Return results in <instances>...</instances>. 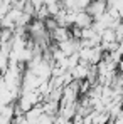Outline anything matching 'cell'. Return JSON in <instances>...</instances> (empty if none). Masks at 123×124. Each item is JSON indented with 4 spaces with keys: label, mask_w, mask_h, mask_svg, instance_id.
Segmentation results:
<instances>
[{
    "label": "cell",
    "mask_w": 123,
    "mask_h": 124,
    "mask_svg": "<svg viewBox=\"0 0 123 124\" xmlns=\"http://www.w3.org/2000/svg\"><path fill=\"white\" fill-rule=\"evenodd\" d=\"M116 70H118V74H123V55H122V59L118 61V64H116Z\"/></svg>",
    "instance_id": "obj_13"
},
{
    "label": "cell",
    "mask_w": 123,
    "mask_h": 124,
    "mask_svg": "<svg viewBox=\"0 0 123 124\" xmlns=\"http://www.w3.org/2000/svg\"><path fill=\"white\" fill-rule=\"evenodd\" d=\"M37 124H56V116H51V114L42 112L39 121H37Z\"/></svg>",
    "instance_id": "obj_10"
},
{
    "label": "cell",
    "mask_w": 123,
    "mask_h": 124,
    "mask_svg": "<svg viewBox=\"0 0 123 124\" xmlns=\"http://www.w3.org/2000/svg\"><path fill=\"white\" fill-rule=\"evenodd\" d=\"M88 72H89V65L88 64H76L73 69H69V74L73 77V81H84L88 77Z\"/></svg>",
    "instance_id": "obj_3"
},
{
    "label": "cell",
    "mask_w": 123,
    "mask_h": 124,
    "mask_svg": "<svg viewBox=\"0 0 123 124\" xmlns=\"http://www.w3.org/2000/svg\"><path fill=\"white\" fill-rule=\"evenodd\" d=\"M42 112H44V111H42V106L41 104H36L32 109H29V111L24 114L25 124H37V121H39V117H41Z\"/></svg>",
    "instance_id": "obj_5"
},
{
    "label": "cell",
    "mask_w": 123,
    "mask_h": 124,
    "mask_svg": "<svg viewBox=\"0 0 123 124\" xmlns=\"http://www.w3.org/2000/svg\"><path fill=\"white\" fill-rule=\"evenodd\" d=\"M122 109H123V101H122Z\"/></svg>",
    "instance_id": "obj_14"
},
{
    "label": "cell",
    "mask_w": 123,
    "mask_h": 124,
    "mask_svg": "<svg viewBox=\"0 0 123 124\" xmlns=\"http://www.w3.org/2000/svg\"><path fill=\"white\" fill-rule=\"evenodd\" d=\"M57 47L62 50V54L66 57H69L71 54H74V52H78L81 49V44H79V40H76V39H67V40L57 44Z\"/></svg>",
    "instance_id": "obj_2"
},
{
    "label": "cell",
    "mask_w": 123,
    "mask_h": 124,
    "mask_svg": "<svg viewBox=\"0 0 123 124\" xmlns=\"http://www.w3.org/2000/svg\"><path fill=\"white\" fill-rule=\"evenodd\" d=\"M49 35H51V40H54V44H61V42L71 39V32L67 27H57L56 30L49 32Z\"/></svg>",
    "instance_id": "obj_4"
},
{
    "label": "cell",
    "mask_w": 123,
    "mask_h": 124,
    "mask_svg": "<svg viewBox=\"0 0 123 124\" xmlns=\"http://www.w3.org/2000/svg\"><path fill=\"white\" fill-rule=\"evenodd\" d=\"M91 0H74V5H73V12H81L86 10V7L89 5Z\"/></svg>",
    "instance_id": "obj_9"
},
{
    "label": "cell",
    "mask_w": 123,
    "mask_h": 124,
    "mask_svg": "<svg viewBox=\"0 0 123 124\" xmlns=\"http://www.w3.org/2000/svg\"><path fill=\"white\" fill-rule=\"evenodd\" d=\"M106 8H108L106 0H91L84 12H86V14H89V15L93 17V20H95V19H98L100 15H103V14L106 12Z\"/></svg>",
    "instance_id": "obj_1"
},
{
    "label": "cell",
    "mask_w": 123,
    "mask_h": 124,
    "mask_svg": "<svg viewBox=\"0 0 123 124\" xmlns=\"http://www.w3.org/2000/svg\"><path fill=\"white\" fill-rule=\"evenodd\" d=\"M41 106H42V111L46 114H51V116H56L59 112V107H61L57 101H42Z\"/></svg>",
    "instance_id": "obj_7"
},
{
    "label": "cell",
    "mask_w": 123,
    "mask_h": 124,
    "mask_svg": "<svg viewBox=\"0 0 123 124\" xmlns=\"http://www.w3.org/2000/svg\"><path fill=\"white\" fill-rule=\"evenodd\" d=\"M93 23V17L89 14H86L84 10L81 12H76V17H74V25L79 27V29H86V27H91Z\"/></svg>",
    "instance_id": "obj_6"
},
{
    "label": "cell",
    "mask_w": 123,
    "mask_h": 124,
    "mask_svg": "<svg viewBox=\"0 0 123 124\" xmlns=\"http://www.w3.org/2000/svg\"><path fill=\"white\" fill-rule=\"evenodd\" d=\"M98 32L93 30V27H86V29H81V39H91L95 37Z\"/></svg>",
    "instance_id": "obj_12"
},
{
    "label": "cell",
    "mask_w": 123,
    "mask_h": 124,
    "mask_svg": "<svg viewBox=\"0 0 123 124\" xmlns=\"http://www.w3.org/2000/svg\"><path fill=\"white\" fill-rule=\"evenodd\" d=\"M44 27H46V30L47 32H52V30H56L57 29V22L54 17H47L46 20H44Z\"/></svg>",
    "instance_id": "obj_11"
},
{
    "label": "cell",
    "mask_w": 123,
    "mask_h": 124,
    "mask_svg": "<svg viewBox=\"0 0 123 124\" xmlns=\"http://www.w3.org/2000/svg\"><path fill=\"white\" fill-rule=\"evenodd\" d=\"M100 37H101V42H106V44L116 42V37H115L113 29H104V30H101V32H100Z\"/></svg>",
    "instance_id": "obj_8"
}]
</instances>
